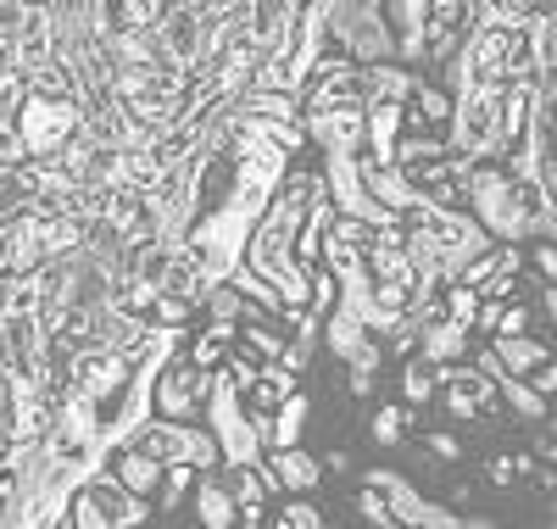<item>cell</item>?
<instances>
[{
    "label": "cell",
    "mask_w": 557,
    "mask_h": 529,
    "mask_svg": "<svg viewBox=\"0 0 557 529\" xmlns=\"http://www.w3.org/2000/svg\"><path fill=\"white\" fill-rule=\"evenodd\" d=\"M196 507H201V529H240V507L218 479H207V485L196 491Z\"/></svg>",
    "instance_id": "8992f818"
},
{
    "label": "cell",
    "mask_w": 557,
    "mask_h": 529,
    "mask_svg": "<svg viewBox=\"0 0 557 529\" xmlns=\"http://www.w3.org/2000/svg\"><path fill=\"white\" fill-rule=\"evenodd\" d=\"M502 402L513 407V413H524V418H541V413H546L541 391H535V384H524V379H507V384H502Z\"/></svg>",
    "instance_id": "5bb4252c"
},
{
    "label": "cell",
    "mask_w": 557,
    "mask_h": 529,
    "mask_svg": "<svg viewBox=\"0 0 557 529\" xmlns=\"http://www.w3.org/2000/svg\"><path fill=\"white\" fill-rule=\"evenodd\" d=\"M451 118H457V101H451V95H441V89H430V84L418 89V123L435 128V123H451Z\"/></svg>",
    "instance_id": "4fadbf2b"
},
{
    "label": "cell",
    "mask_w": 557,
    "mask_h": 529,
    "mask_svg": "<svg viewBox=\"0 0 557 529\" xmlns=\"http://www.w3.org/2000/svg\"><path fill=\"white\" fill-rule=\"evenodd\" d=\"M196 468L190 463H178V468H168V485H162V507H178L184 496H190V485H196Z\"/></svg>",
    "instance_id": "2e32d148"
},
{
    "label": "cell",
    "mask_w": 557,
    "mask_h": 529,
    "mask_svg": "<svg viewBox=\"0 0 557 529\" xmlns=\"http://www.w3.org/2000/svg\"><path fill=\"white\" fill-rule=\"evenodd\" d=\"M507 296H513V273H496V279L485 284V302H496V307H502Z\"/></svg>",
    "instance_id": "ffe728a7"
},
{
    "label": "cell",
    "mask_w": 557,
    "mask_h": 529,
    "mask_svg": "<svg viewBox=\"0 0 557 529\" xmlns=\"http://www.w3.org/2000/svg\"><path fill=\"white\" fill-rule=\"evenodd\" d=\"M430 452H435V457H446V463H457V457H462V441H451L446 429H441V435H430Z\"/></svg>",
    "instance_id": "d6986e66"
},
{
    "label": "cell",
    "mask_w": 557,
    "mask_h": 529,
    "mask_svg": "<svg viewBox=\"0 0 557 529\" xmlns=\"http://www.w3.org/2000/svg\"><path fill=\"white\" fill-rule=\"evenodd\" d=\"M307 413H312V402H307V396H296L290 407H278V423H273V452H296Z\"/></svg>",
    "instance_id": "9c48e42d"
},
{
    "label": "cell",
    "mask_w": 557,
    "mask_h": 529,
    "mask_svg": "<svg viewBox=\"0 0 557 529\" xmlns=\"http://www.w3.org/2000/svg\"><path fill=\"white\" fill-rule=\"evenodd\" d=\"M318 463L307 457V452H273V479L278 485H290V491H312L318 485Z\"/></svg>",
    "instance_id": "ba28073f"
},
{
    "label": "cell",
    "mask_w": 557,
    "mask_h": 529,
    "mask_svg": "<svg viewBox=\"0 0 557 529\" xmlns=\"http://www.w3.org/2000/svg\"><path fill=\"white\" fill-rule=\"evenodd\" d=\"M535 268L557 284V239H535Z\"/></svg>",
    "instance_id": "ac0fdd59"
},
{
    "label": "cell",
    "mask_w": 557,
    "mask_h": 529,
    "mask_svg": "<svg viewBox=\"0 0 557 529\" xmlns=\"http://www.w3.org/2000/svg\"><path fill=\"white\" fill-rule=\"evenodd\" d=\"M67 518H73V529H117V524H112V513L96 502V491H73Z\"/></svg>",
    "instance_id": "30bf717a"
},
{
    "label": "cell",
    "mask_w": 557,
    "mask_h": 529,
    "mask_svg": "<svg viewBox=\"0 0 557 529\" xmlns=\"http://www.w3.org/2000/svg\"><path fill=\"white\" fill-rule=\"evenodd\" d=\"M401 396H407L412 407H424V402L435 396V368H430V362H407V368H401Z\"/></svg>",
    "instance_id": "7c38bea8"
},
{
    "label": "cell",
    "mask_w": 557,
    "mask_h": 529,
    "mask_svg": "<svg viewBox=\"0 0 557 529\" xmlns=\"http://www.w3.org/2000/svg\"><path fill=\"white\" fill-rule=\"evenodd\" d=\"M112 479L128 491V496H139V502H151V491H157V479H168V468L157 463V457H146L139 446H128V452H117V463H112Z\"/></svg>",
    "instance_id": "277c9868"
},
{
    "label": "cell",
    "mask_w": 557,
    "mask_h": 529,
    "mask_svg": "<svg viewBox=\"0 0 557 529\" xmlns=\"http://www.w3.org/2000/svg\"><path fill=\"white\" fill-rule=\"evenodd\" d=\"M17 134H23L28 157L57 162L73 139L84 134V107L78 101H45V95H28V107L17 118Z\"/></svg>",
    "instance_id": "6da1fadb"
},
{
    "label": "cell",
    "mask_w": 557,
    "mask_h": 529,
    "mask_svg": "<svg viewBox=\"0 0 557 529\" xmlns=\"http://www.w3.org/2000/svg\"><path fill=\"white\" fill-rule=\"evenodd\" d=\"M546 457H552V473H557V446H546Z\"/></svg>",
    "instance_id": "603a6c76"
},
{
    "label": "cell",
    "mask_w": 557,
    "mask_h": 529,
    "mask_svg": "<svg viewBox=\"0 0 557 529\" xmlns=\"http://www.w3.org/2000/svg\"><path fill=\"white\" fill-rule=\"evenodd\" d=\"M396 529H407V524H396Z\"/></svg>",
    "instance_id": "cb8c5ba5"
},
{
    "label": "cell",
    "mask_w": 557,
    "mask_h": 529,
    "mask_svg": "<svg viewBox=\"0 0 557 529\" xmlns=\"http://www.w3.org/2000/svg\"><path fill=\"white\" fill-rule=\"evenodd\" d=\"M412 423H418L412 407H380V413H374V441H380V446H401V435H407Z\"/></svg>",
    "instance_id": "8fae6325"
},
{
    "label": "cell",
    "mask_w": 557,
    "mask_h": 529,
    "mask_svg": "<svg viewBox=\"0 0 557 529\" xmlns=\"http://www.w3.org/2000/svg\"><path fill=\"white\" fill-rule=\"evenodd\" d=\"M552 529H557V524H552Z\"/></svg>",
    "instance_id": "d4e9b609"
},
{
    "label": "cell",
    "mask_w": 557,
    "mask_h": 529,
    "mask_svg": "<svg viewBox=\"0 0 557 529\" xmlns=\"http://www.w3.org/2000/svg\"><path fill=\"white\" fill-rule=\"evenodd\" d=\"M530 384H535V391H557V362H546V368H541Z\"/></svg>",
    "instance_id": "7402d4cb"
},
{
    "label": "cell",
    "mask_w": 557,
    "mask_h": 529,
    "mask_svg": "<svg viewBox=\"0 0 557 529\" xmlns=\"http://www.w3.org/2000/svg\"><path fill=\"white\" fill-rule=\"evenodd\" d=\"M496 357H502L507 379H524V384L546 368V346H535V341H496Z\"/></svg>",
    "instance_id": "52a82bcc"
},
{
    "label": "cell",
    "mask_w": 557,
    "mask_h": 529,
    "mask_svg": "<svg viewBox=\"0 0 557 529\" xmlns=\"http://www.w3.org/2000/svg\"><path fill=\"white\" fill-rule=\"evenodd\" d=\"M346 391H351V396H368V391H374V373H362V368H351V379H346Z\"/></svg>",
    "instance_id": "44dd1931"
},
{
    "label": "cell",
    "mask_w": 557,
    "mask_h": 529,
    "mask_svg": "<svg viewBox=\"0 0 557 529\" xmlns=\"http://www.w3.org/2000/svg\"><path fill=\"white\" fill-rule=\"evenodd\" d=\"M513 473H519V457H496V463H485V479H491V485H513Z\"/></svg>",
    "instance_id": "e0dca14e"
},
{
    "label": "cell",
    "mask_w": 557,
    "mask_h": 529,
    "mask_svg": "<svg viewBox=\"0 0 557 529\" xmlns=\"http://www.w3.org/2000/svg\"><path fill=\"white\" fill-rule=\"evenodd\" d=\"M462 341H469V329H462V323H430L424 329V362L435 368V373H446V362H457L462 357Z\"/></svg>",
    "instance_id": "5b68a950"
},
{
    "label": "cell",
    "mask_w": 557,
    "mask_h": 529,
    "mask_svg": "<svg viewBox=\"0 0 557 529\" xmlns=\"http://www.w3.org/2000/svg\"><path fill=\"white\" fill-rule=\"evenodd\" d=\"M480 307H485V296H480V291H469V284H457L451 302H446V318L469 329V323H480Z\"/></svg>",
    "instance_id": "9a60e30c"
},
{
    "label": "cell",
    "mask_w": 557,
    "mask_h": 529,
    "mask_svg": "<svg viewBox=\"0 0 557 529\" xmlns=\"http://www.w3.org/2000/svg\"><path fill=\"white\" fill-rule=\"evenodd\" d=\"M207 391H212V373H201L196 362H168L162 379H157V413L162 418H190L201 402H212Z\"/></svg>",
    "instance_id": "7a4b0ae2"
},
{
    "label": "cell",
    "mask_w": 557,
    "mask_h": 529,
    "mask_svg": "<svg viewBox=\"0 0 557 529\" xmlns=\"http://www.w3.org/2000/svg\"><path fill=\"white\" fill-rule=\"evenodd\" d=\"M139 452L157 457L162 468H178V463H190L196 435H190V429H178V423H146V429H139Z\"/></svg>",
    "instance_id": "3957f363"
}]
</instances>
